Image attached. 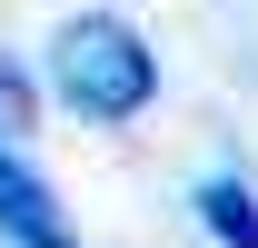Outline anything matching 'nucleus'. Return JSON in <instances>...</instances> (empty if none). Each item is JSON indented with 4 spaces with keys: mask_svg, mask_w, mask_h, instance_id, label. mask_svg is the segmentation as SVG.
<instances>
[{
    "mask_svg": "<svg viewBox=\"0 0 258 248\" xmlns=\"http://www.w3.org/2000/svg\"><path fill=\"white\" fill-rule=\"evenodd\" d=\"M50 80H60V99L80 119H99V129L139 119V109L159 99V60H149V40L129 30L119 10H80V20L50 40Z\"/></svg>",
    "mask_w": 258,
    "mask_h": 248,
    "instance_id": "obj_1",
    "label": "nucleus"
},
{
    "mask_svg": "<svg viewBox=\"0 0 258 248\" xmlns=\"http://www.w3.org/2000/svg\"><path fill=\"white\" fill-rule=\"evenodd\" d=\"M199 228H209V238L219 248H258V189L248 179H199Z\"/></svg>",
    "mask_w": 258,
    "mask_h": 248,
    "instance_id": "obj_3",
    "label": "nucleus"
},
{
    "mask_svg": "<svg viewBox=\"0 0 258 248\" xmlns=\"http://www.w3.org/2000/svg\"><path fill=\"white\" fill-rule=\"evenodd\" d=\"M30 119H40V90L0 60V149H20V139H30Z\"/></svg>",
    "mask_w": 258,
    "mask_h": 248,
    "instance_id": "obj_4",
    "label": "nucleus"
},
{
    "mask_svg": "<svg viewBox=\"0 0 258 248\" xmlns=\"http://www.w3.org/2000/svg\"><path fill=\"white\" fill-rule=\"evenodd\" d=\"M0 238L10 248H80L70 218H60V199H50V179H40L20 149H0Z\"/></svg>",
    "mask_w": 258,
    "mask_h": 248,
    "instance_id": "obj_2",
    "label": "nucleus"
}]
</instances>
